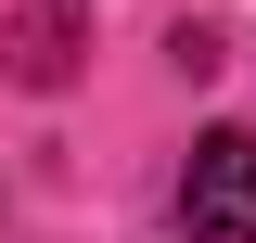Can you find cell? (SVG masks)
I'll return each mask as SVG.
<instances>
[{"mask_svg": "<svg viewBox=\"0 0 256 243\" xmlns=\"http://www.w3.org/2000/svg\"><path fill=\"white\" fill-rule=\"evenodd\" d=\"M180 230L192 243H256V128H205L180 166Z\"/></svg>", "mask_w": 256, "mask_h": 243, "instance_id": "obj_1", "label": "cell"}]
</instances>
